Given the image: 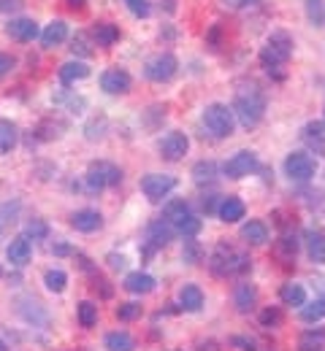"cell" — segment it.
Instances as JSON below:
<instances>
[{"label": "cell", "instance_id": "21", "mask_svg": "<svg viewBox=\"0 0 325 351\" xmlns=\"http://www.w3.org/2000/svg\"><path fill=\"white\" fill-rule=\"evenodd\" d=\"M241 238H244L249 246H263V243L269 241V227L258 219L247 221V224L241 227Z\"/></svg>", "mask_w": 325, "mask_h": 351}, {"label": "cell", "instance_id": "38", "mask_svg": "<svg viewBox=\"0 0 325 351\" xmlns=\"http://www.w3.org/2000/svg\"><path fill=\"white\" fill-rule=\"evenodd\" d=\"M295 252H298V241L295 238H282L279 241V249L277 254L282 260H287V263H293V257H295Z\"/></svg>", "mask_w": 325, "mask_h": 351}, {"label": "cell", "instance_id": "37", "mask_svg": "<svg viewBox=\"0 0 325 351\" xmlns=\"http://www.w3.org/2000/svg\"><path fill=\"white\" fill-rule=\"evenodd\" d=\"M49 235V227H47V221L44 219H33V221H27L25 224V238H47Z\"/></svg>", "mask_w": 325, "mask_h": 351}, {"label": "cell", "instance_id": "25", "mask_svg": "<svg viewBox=\"0 0 325 351\" xmlns=\"http://www.w3.org/2000/svg\"><path fill=\"white\" fill-rule=\"evenodd\" d=\"M68 38V25L63 22V19H54V22H49L47 30L41 33V41H44V46L47 49H52V46L63 44Z\"/></svg>", "mask_w": 325, "mask_h": 351}, {"label": "cell", "instance_id": "22", "mask_svg": "<svg viewBox=\"0 0 325 351\" xmlns=\"http://www.w3.org/2000/svg\"><path fill=\"white\" fill-rule=\"evenodd\" d=\"M179 306L185 308V311H190V313H195V311L203 308V292H201L198 284H185V287H182V292H179Z\"/></svg>", "mask_w": 325, "mask_h": 351}, {"label": "cell", "instance_id": "7", "mask_svg": "<svg viewBox=\"0 0 325 351\" xmlns=\"http://www.w3.org/2000/svg\"><path fill=\"white\" fill-rule=\"evenodd\" d=\"M177 68H179L177 57L166 51V54H155V57L146 62L144 73H146V79H149V82H155V84H163V82H171V79L177 76Z\"/></svg>", "mask_w": 325, "mask_h": 351}, {"label": "cell", "instance_id": "12", "mask_svg": "<svg viewBox=\"0 0 325 351\" xmlns=\"http://www.w3.org/2000/svg\"><path fill=\"white\" fill-rule=\"evenodd\" d=\"M187 149H190V141H187L185 132H168L163 141H160V154L166 157V160H171V162H177V160H182L187 154Z\"/></svg>", "mask_w": 325, "mask_h": 351}, {"label": "cell", "instance_id": "26", "mask_svg": "<svg viewBox=\"0 0 325 351\" xmlns=\"http://www.w3.org/2000/svg\"><path fill=\"white\" fill-rule=\"evenodd\" d=\"M279 300H282L284 306L301 308L306 303V289H304L301 284H284V287L279 289Z\"/></svg>", "mask_w": 325, "mask_h": 351}, {"label": "cell", "instance_id": "29", "mask_svg": "<svg viewBox=\"0 0 325 351\" xmlns=\"http://www.w3.org/2000/svg\"><path fill=\"white\" fill-rule=\"evenodd\" d=\"M106 349L109 351H133L136 349V341H133L125 330H117V332H109V335H106Z\"/></svg>", "mask_w": 325, "mask_h": 351}, {"label": "cell", "instance_id": "5", "mask_svg": "<svg viewBox=\"0 0 325 351\" xmlns=\"http://www.w3.org/2000/svg\"><path fill=\"white\" fill-rule=\"evenodd\" d=\"M85 181H87V189H90V192H100V189H106V186L120 184V181H122V171H120L117 165H111V162H93V165L87 168Z\"/></svg>", "mask_w": 325, "mask_h": 351}, {"label": "cell", "instance_id": "13", "mask_svg": "<svg viewBox=\"0 0 325 351\" xmlns=\"http://www.w3.org/2000/svg\"><path fill=\"white\" fill-rule=\"evenodd\" d=\"M233 303H236V311H238V313H249L252 308L258 306V287L249 284V281L236 284V289H233Z\"/></svg>", "mask_w": 325, "mask_h": 351}, {"label": "cell", "instance_id": "39", "mask_svg": "<svg viewBox=\"0 0 325 351\" xmlns=\"http://www.w3.org/2000/svg\"><path fill=\"white\" fill-rule=\"evenodd\" d=\"M187 265H198L201 263V246L192 241V238H185V252H182Z\"/></svg>", "mask_w": 325, "mask_h": 351}, {"label": "cell", "instance_id": "44", "mask_svg": "<svg viewBox=\"0 0 325 351\" xmlns=\"http://www.w3.org/2000/svg\"><path fill=\"white\" fill-rule=\"evenodd\" d=\"M11 71H14V57L0 51V79H3V76H8Z\"/></svg>", "mask_w": 325, "mask_h": 351}, {"label": "cell", "instance_id": "15", "mask_svg": "<svg viewBox=\"0 0 325 351\" xmlns=\"http://www.w3.org/2000/svg\"><path fill=\"white\" fill-rule=\"evenodd\" d=\"M30 254H33V249H30V241L22 235V238H14L8 246H5V257H8V263L16 265V267H22V265L30 263Z\"/></svg>", "mask_w": 325, "mask_h": 351}, {"label": "cell", "instance_id": "11", "mask_svg": "<svg viewBox=\"0 0 325 351\" xmlns=\"http://www.w3.org/2000/svg\"><path fill=\"white\" fill-rule=\"evenodd\" d=\"M131 84H133L131 73L128 71H120V68H109L100 76V87H103V92H109V95H125L131 89Z\"/></svg>", "mask_w": 325, "mask_h": 351}, {"label": "cell", "instance_id": "48", "mask_svg": "<svg viewBox=\"0 0 325 351\" xmlns=\"http://www.w3.org/2000/svg\"><path fill=\"white\" fill-rule=\"evenodd\" d=\"M65 5H68L71 11H85V8H87V0H65Z\"/></svg>", "mask_w": 325, "mask_h": 351}, {"label": "cell", "instance_id": "42", "mask_svg": "<svg viewBox=\"0 0 325 351\" xmlns=\"http://www.w3.org/2000/svg\"><path fill=\"white\" fill-rule=\"evenodd\" d=\"M260 324H263V327H279V324H282V311H279V308H266V311L260 313Z\"/></svg>", "mask_w": 325, "mask_h": 351}, {"label": "cell", "instance_id": "3", "mask_svg": "<svg viewBox=\"0 0 325 351\" xmlns=\"http://www.w3.org/2000/svg\"><path fill=\"white\" fill-rule=\"evenodd\" d=\"M209 267H212L214 276H236V273H247V270H249V257L233 252L231 246H225V243H220V246L214 249V254H212Z\"/></svg>", "mask_w": 325, "mask_h": 351}, {"label": "cell", "instance_id": "47", "mask_svg": "<svg viewBox=\"0 0 325 351\" xmlns=\"http://www.w3.org/2000/svg\"><path fill=\"white\" fill-rule=\"evenodd\" d=\"M22 5V0H0V11H16Z\"/></svg>", "mask_w": 325, "mask_h": 351}, {"label": "cell", "instance_id": "17", "mask_svg": "<svg viewBox=\"0 0 325 351\" xmlns=\"http://www.w3.org/2000/svg\"><path fill=\"white\" fill-rule=\"evenodd\" d=\"M304 143L315 152V154H325V125L323 122H309L304 132H301Z\"/></svg>", "mask_w": 325, "mask_h": 351}, {"label": "cell", "instance_id": "30", "mask_svg": "<svg viewBox=\"0 0 325 351\" xmlns=\"http://www.w3.org/2000/svg\"><path fill=\"white\" fill-rule=\"evenodd\" d=\"M163 217H166V219L177 227V224L185 219V217H190V206H187L185 200H171V203H166Z\"/></svg>", "mask_w": 325, "mask_h": 351}, {"label": "cell", "instance_id": "4", "mask_svg": "<svg viewBox=\"0 0 325 351\" xmlns=\"http://www.w3.org/2000/svg\"><path fill=\"white\" fill-rule=\"evenodd\" d=\"M203 128L212 132L214 138H228L233 135V128H236V114L233 108L223 106V103H212L203 108Z\"/></svg>", "mask_w": 325, "mask_h": 351}, {"label": "cell", "instance_id": "14", "mask_svg": "<svg viewBox=\"0 0 325 351\" xmlns=\"http://www.w3.org/2000/svg\"><path fill=\"white\" fill-rule=\"evenodd\" d=\"M5 33L14 38V41H22V44H27V41H33L36 36H38V25L33 22V19H11L8 22V27H5Z\"/></svg>", "mask_w": 325, "mask_h": 351}, {"label": "cell", "instance_id": "32", "mask_svg": "<svg viewBox=\"0 0 325 351\" xmlns=\"http://www.w3.org/2000/svg\"><path fill=\"white\" fill-rule=\"evenodd\" d=\"M325 316V298H317V300H312V303H304L301 306V319L304 322H320Z\"/></svg>", "mask_w": 325, "mask_h": 351}, {"label": "cell", "instance_id": "27", "mask_svg": "<svg viewBox=\"0 0 325 351\" xmlns=\"http://www.w3.org/2000/svg\"><path fill=\"white\" fill-rule=\"evenodd\" d=\"M19 141V130L11 119H0V154H8Z\"/></svg>", "mask_w": 325, "mask_h": 351}, {"label": "cell", "instance_id": "23", "mask_svg": "<svg viewBox=\"0 0 325 351\" xmlns=\"http://www.w3.org/2000/svg\"><path fill=\"white\" fill-rule=\"evenodd\" d=\"M87 76H90V68H87V62H82V60H71V62H65V65L60 68L63 84H74V82H82V79H87Z\"/></svg>", "mask_w": 325, "mask_h": 351}, {"label": "cell", "instance_id": "1", "mask_svg": "<svg viewBox=\"0 0 325 351\" xmlns=\"http://www.w3.org/2000/svg\"><path fill=\"white\" fill-rule=\"evenodd\" d=\"M233 114L241 128H255L266 114V95L258 84H241L233 97Z\"/></svg>", "mask_w": 325, "mask_h": 351}, {"label": "cell", "instance_id": "8", "mask_svg": "<svg viewBox=\"0 0 325 351\" xmlns=\"http://www.w3.org/2000/svg\"><path fill=\"white\" fill-rule=\"evenodd\" d=\"M177 186V178L168 173H149L141 178V192L152 200V203H160L168 192H174Z\"/></svg>", "mask_w": 325, "mask_h": 351}, {"label": "cell", "instance_id": "49", "mask_svg": "<svg viewBox=\"0 0 325 351\" xmlns=\"http://www.w3.org/2000/svg\"><path fill=\"white\" fill-rule=\"evenodd\" d=\"M109 263H111V267H125V257H117V254H111V257H109Z\"/></svg>", "mask_w": 325, "mask_h": 351}, {"label": "cell", "instance_id": "36", "mask_svg": "<svg viewBox=\"0 0 325 351\" xmlns=\"http://www.w3.org/2000/svg\"><path fill=\"white\" fill-rule=\"evenodd\" d=\"M177 232H182L185 238H195V235L201 232V219L190 214V217H185V219L177 224Z\"/></svg>", "mask_w": 325, "mask_h": 351}, {"label": "cell", "instance_id": "16", "mask_svg": "<svg viewBox=\"0 0 325 351\" xmlns=\"http://www.w3.org/2000/svg\"><path fill=\"white\" fill-rule=\"evenodd\" d=\"M155 284H157V281H155L149 273L136 270V273H128V276H125V284H122V287H125L131 295H149V292L155 289Z\"/></svg>", "mask_w": 325, "mask_h": 351}, {"label": "cell", "instance_id": "20", "mask_svg": "<svg viewBox=\"0 0 325 351\" xmlns=\"http://www.w3.org/2000/svg\"><path fill=\"white\" fill-rule=\"evenodd\" d=\"M244 214H247V206L238 200V197H223L220 200V208H217V217L223 221H238L244 219Z\"/></svg>", "mask_w": 325, "mask_h": 351}, {"label": "cell", "instance_id": "9", "mask_svg": "<svg viewBox=\"0 0 325 351\" xmlns=\"http://www.w3.org/2000/svg\"><path fill=\"white\" fill-rule=\"evenodd\" d=\"M258 168V157H255V152H236L231 160L225 162V176L228 178H244V176H249L252 171Z\"/></svg>", "mask_w": 325, "mask_h": 351}, {"label": "cell", "instance_id": "41", "mask_svg": "<svg viewBox=\"0 0 325 351\" xmlns=\"http://www.w3.org/2000/svg\"><path fill=\"white\" fill-rule=\"evenodd\" d=\"M139 316H141L139 303H125V306L117 308V319H122V322H133V319H139Z\"/></svg>", "mask_w": 325, "mask_h": 351}, {"label": "cell", "instance_id": "18", "mask_svg": "<svg viewBox=\"0 0 325 351\" xmlns=\"http://www.w3.org/2000/svg\"><path fill=\"white\" fill-rule=\"evenodd\" d=\"M71 224H74V230H79V232H95V230H100V224H103V217L93 211V208H82V211H76L74 217H71Z\"/></svg>", "mask_w": 325, "mask_h": 351}, {"label": "cell", "instance_id": "10", "mask_svg": "<svg viewBox=\"0 0 325 351\" xmlns=\"http://www.w3.org/2000/svg\"><path fill=\"white\" fill-rule=\"evenodd\" d=\"M177 235V227L168 219H157L146 227V241H149V252L152 249H160V246H168Z\"/></svg>", "mask_w": 325, "mask_h": 351}, {"label": "cell", "instance_id": "46", "mask_svg": "<svg viewBox=\"0 0 325 351\" xmlns=\"http://www.w3.org/2000/svg\"><path fill=\"white\" fill-rule=\"evenodd\" d=\"M255 3H260V0H225V5H231V8H247Z\"/></svg>", "mask_w": 325, "mask_h": 351}, {"label": "cell", "instance_id": "24", "mask_svg": "<svg viewBox=\"0 0 325 351\" xmlns=\"http://www.w3.org/2000/svg\"><path fill=\"white\" fill-rule=\"evenodd\" d=\"M93 38L98 46H114L120 41V27L117 25H111V22H98L93 27Z\"/></svg>", "mask_w": 325, "mask_h": 351}, {"label": "cell", "instance_id": "35", "mask_svg": "<svg viewBox=\"0 0 325 351\" xmlns=\"http://www.w3.org/2000/svg\"><path fill=\"white\" fill-rule=\"evenodd\" d=\"M306 14H309V22H312L315 27H323V22H325L323 0H306Z\"/></svg>", "mask_w": 325, "mask_h": 351}, {"label": "cell", "instance_id": "45", "mask_svg": "<svg viewBox=\"0 0 325 351\" xmlns=\"http://www.w3.org/2000/svg\"><path fill=\"white\" fill-rule=\"evenodd\" d=\"M71 49H74V54L79 51V54H85V57H87V54H90V49H87V36H82V33H79V36L74 38V46H71Z\"/></svg>", "mask_w": 325, "mask_h": 351}, {"label": "cell", "instance_id": "33", "mask_svg": "<svg viewBox=\"0 0 325 351\" xmlns=\"http://www.w3.org/2000/svg\"><path fill=\"white\" fill-rule=\"evenodd\" d=\"M44 284H47L49 292H65V284H68V276H65V270H47V276H44Z\"/></svg>", "mask_w": 325, "mask_h": 351}, {"label": "cell", "instance_id": "40", "mask_svg": "<svg viewBox=\"0 0 325 351\" xmlns=\"http://www.w3.org/2000/svg\"><path fill=\"white\" fill-rule=\"evenodd\" d=\"M122 3H125V5H128V11H131L133 16H139V19L149 16V11H152L149 0H122Z\"/></svg>", "mask_w": 325, "mask_h": 351}, {"label": "cell", "instance_id": "2", "mask_svg": "<svg viewBox=\"0 0 325 351\" xmlns=\"http://www.w3.org/2000/svg\"><path fill=\"white\" fill-rule=\"evenodd\" d=\"M290 54H293V38H290V33L277 30V33H271V38L266 41V46L260 49V62L271 73V71L282 68L290 60Z\"/></svg>", "mask_w": 325, "mask_h": 351}, {"label": "cell", "instance_id": "28", "mask_svg": "<svg viewBox=\"0 0 325 351\" xmlns=\"http://www.w3.org/2000/svg\"><path fill=\"white\" fill-rule=\"evenodd\" d=\"M298 349L301 351H323L325 349V330L317 327V330H306L298 341Z\"/></svg>", "mask_w": 325, "mask_h": 351}, {"label": "cell", "instance_id": "19", "mask_svg": "<svg viewBox=\"0 0 325 351\" xmlns=\"http://www.w3.org/2000/svg\"><path fill=\"white\" fill-rule=\"evenodd\" d=\"M304 243H306V254H309V260L317 265H325V235L323 232H317V230H306Z\"/></svg>", "mask_w": 325, "mask_h": 351}, {"label": "cell", "instance_id": "31", "mask_svg": "<svg viewBox=\"0 0 325 351\" xmlns=\"http://www.w3.org/2000/svg\"><path fill=\"white\" fill-rule=\"evenodd\" d=\"M192 178H195V184H212V181L217 178V165H214L212 160L195 162V168H192Z\"/></svg>", "mask_w": 325, "mask_h": 351}, {"label": "cell", "instance_id": "43", "mask_svg": "<svg viewBox=\"0 0 325 351\" xmlns=\"http://www.w3.org/2000/svg\"><path fill=\"white\" fill-rule=\"evenodd\" d=\"M16 211H19V206L14 203H8V206H0V232L8 227V224H14V217H16Z\"/></svg>", "mask_w": 325, "mask_h": 351}, {"label": "cell", "instance_id": "6", "mask_svg": "<svg viewBox=\"0 0 325 351\" xmlns=\"http://www.w3.org/2000/svg\"><path fill=\"white\" fill-rule=\"evenodd\" d=\"M284 173L290 181H309L317 173V160L309 152H293L284 160Z\"/></svg>", "mask_w": 325, "mask_h": 351}, {"label": "cell", "instance_id": "34", "mask_svg": "<svg viewBox=\"0 0 325 351\" xmlns=\"http://www.w3.org/2000/svg\"><path fill=\"white\" fill-rule=\"evenodd\" d=\"M76 313H79V324H82V327H95V324H98V306L90 303V300L79 303Z\"/></svg>", "mask_w": 325, "mask_h": 351}]
</instances>
